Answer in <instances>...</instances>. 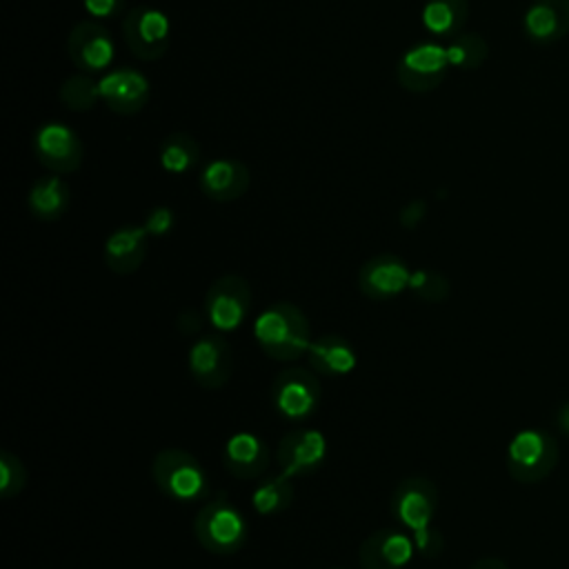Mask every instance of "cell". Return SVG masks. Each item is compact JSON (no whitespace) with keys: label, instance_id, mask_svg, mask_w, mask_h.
I'll return each mask as SVG.
<instances>
[{"label":"cell","instance_id":"1","mask_svg":"<svg viewBox=\"0 0 569 569\" xmlns=\"http://www.w3.org/2000/svg\"><path fill=\"white\" fill-rule=\"evenodd\" d=\"M253 338L260 349L278 360L293 362L311 345V325L305 311L293 302H273L253 320Z\"/></svg>","mask_w":569,"mask_h":569},{"label":"cell","instance_id":"2","mask_svg":"<svg viewBox=\"0 0 569 569\" xmlns=\"http://www.w3.org/2000/svg\"><path fill=\"white\" fill-rule=\"evenodd\" d=\"M153 485L173 502L191 505L211 493V482L204 467L184 449L169 447L153 456L151 462Z\"/></svg>","mask_w":569,"mask_h":569},{"label":"cell","instance_id":"3","mask_svg":"<svg viewBox=\"0 0 569 569\" xmlns=\"http://www.w3.org/2000/svg\"><path fill=\"white\" fill-rule=\"evenodd\" d=\"M196 542L216 556H231L240 551L249 538L244 513L227 498L204 502L193 518Z\"/></svg>","mask_w":569,"mask_h":569},{"label":"cell","instance_id":"4","mask_svg":"<svg viewBox=\"0 0 569 569\" xmlns=\"http://www.w3.org/2000/svg\"><path fill=\"white\" fill-rule=\"evenodd\" d=\"M558 442L549 431L522 429L507 445V471L520 485L545 480L558 465Z\"/></svg>","mask_w":569,"mask_h":569},{"label":"cell","instance_id":"5","mask_svg":"<svg viewBox=\"0 0 569 569\" xmlns=\"http://www.w3.org/2000/svg\"><path fill=\"white\" fill-rule=\"evenodd\" d=\"M251 311V284L238 273L216 278L204 293V316L218 331L240 329Z\"/></svg>","mask_w":569,"mask_h":569},{"label":"cell","instance_id":"6","mask_svg":"<svg viewBox=\"0 0 569 569\" xmlns=\"http://www.w3.org/2000/svg\"><path fill=\"white\" fill-rule=\"evenodd\" d=\"M322 400V387L305 367H287L271 382V402L276 411L293 422L309 420Z\"/></svg>","mask_w":569,"mask_h":569},{"label":"cell","instance_id":"7","mask_svg":"<svg viewBox=\"0 0 569 569\" xmlns=\"http://www.w3.org/2000/svg\"><path fill=\"white\" fill-rule=\"evenodd\" d=\"M122 36L136 58L153 62L162 58L169 47L171 22L164 11L151 4H138L127 11L122 20Z\"/></svg>","mask_w":569,"mask_h":569},{"label":"cell","instance_id":"8","mask_svg":"<svg viewBox=\"0 0 569 569\" xmlns=\"http://www.w3.org/2000/svg\"><path fill=\"white\" fill-rule=\"evenodd\" d=\"M389 507L402 529L411 533L429 529L438 509V487L425 476L402 478L391 493Z\"/></svg>","mask_w":569,"mask_h":569},{"label":"cell","instance_id":"9","mask_svg":"<svg viewBox=\"0 0 569 569\" xmlns=\"http://www.w3.org/2000/svg\"><path fill=\"white\" fill-rule=\"evenodd\" d=\"M447 47L438 42H420L402 53L396 78L402 89L411 93H427L447 78Z\"/></svg>","mask_w":569,"mask_h":569},{"label":"cell","instance_id":"10","mask_svg":"<svg viewBox=\"0 0 569 569\" xmlns=\"http://www.w3.org/2000/svg\"><path fill=\"white\" fill-rule=\"evenodd\" d=\"M33 153L51 173H71L80 169L84 147L78 133L64 122H42L33 133Z\"/></svg>","mask_w":569,"mask_h":569},{"label":"cell","instance_id":"11","mask_svg":"<svg viewBox=\"0 0 569 569\" xmlns=\"http://www.w3.org/2000/svg\"><path fill=\"white\" fill-rule=\"evenodd\" d=\"M187 367L198 387L216 391L233 373V353L220 333H202L187 353Z\"/></svg>","mask_w":569,"mask_h":569},{"label":"cell","instance_id":"12","mask_svg":"<svg viewBox=\"0 0 569 569\" xmlns=\"http://www.w3.org/2000/svg\"><path fill=\"white\" fill-rule=\"evenodd\" d=\"M409 264L396 253H378L362 262L358 271V289L369 300H391L411 282Z\"/></svg>","mask_w":569,"mask_h":569},{"label":"cell","instance_id":"13","mask_svg":"<svg viewBox=\"0 0 569 569\" xmlns=\"http://www.w3.org/2000/svg\"><path fill=\"white\" fill-rule=\"evenodd\" d=\"M413 538L396 527H380L369 533L358 547V562L362 569H402L413 558Z\"/></svg>","mask_w":569,"mask_h":569},{"label":"cell","instance_id":"14","mask_svg":"<svg viewBox=\"0 0 569 569\" xmlns=\"http://www.w3.org/2000/svg\"><path fill=\"white\" fill-rule=\"evenodd\" d=\"M327 458V440L318 429H296L287 433L276 449L280 473L289 478L316 473Z\"/></svg>","mask_w":569,"mask_h":569},{"label":"cell","instance_id":"15","mask_svg":"<svg viewBox=\"0 0 569 569\" xmlns=\"http://www.w3.org/2000/svg\"><path fill=\"white\" fill-rule=\"evenodd\" d=\"M67 53L80 71L98 73L111 64L116 44L107 27L96 20H82L71 29L67 38Z\"/></svg>","mask_w":569,"mask_h":569},{"label":"cell","instance_id":"16","mask_svg":"<svg viewBox=\"0 0 569 569\" xmlns=\"http://www.w3.org/2000/svg\"><path fill=\"white\" fill-rule=\"evenodd\" d=\"M149 93H151L149 80L131 67L113 69L100 78L102 102L113 113H120V116H133L142 111L147 107Z\"/></svg>","mask_w":569,"mask_h":569},{"label":"cell","instance_id":"17","mask_svg":"<svg viewBox=\"0 0 569 569\" xmlns=\"http://www.w3.org/2000/svg\"><path fill=\"white\" fill-rule=\"evenodd\" d=\"M147 249H149V233L144 224H122L107 236L102 258L111 273L131 276L142 267L147 258Z\"/></svg>","mask_w":569,"mask_h":569},{"label":"cell","instance_id":"18","mask_svg":"<svg viewBox=\"0 0 569 569\" xmlns=\"http://www.w3.org/2000/svg\"><path fill=\"white\" fill-rule=\"evenodd\" d=\"M198 184L209 200L231 202L244 196L251 184V173L249 167L236 158H218L202 167Z\"/></svg>","mask_w":569,"mask_h":569},{"label":"cell","instance_id":"19","mask_svg":"<svg viewBox=\"0 0 569 569\" xmlns=\"http://www.w3.org/2000/svg\"><path fill=\"white\" fill-rule=\"evenodd\" d=\"M269 460V445L251 431L233 433L222 449V465L238 480L260 478L267 471Z\"/></svg>","mask_w":569,"mask_h":569},{"label":"cell","instance_id":"20","mask_svg":"<svg viewBox=\"0 0 569 569\" xmlns=\"http://www.w3.org/2000/svg\"><path fill=\"white\" fill-rule=\"evenodd\" d=\"M525 36L551 44L569 36V0H533L522 18Z\"/></svg>","mask_w":569,"mask_h":569},{"label":"cell","instance_id":"21","mask_svg":"<svg viewBox=\"0 0 569 569\" xmlns=\"http://www.w3.org/2000/svg\"><path fill=\"white\" fill-rule=\"evenodd\" d=\"M307 362L311 365L313 371L320 376H347L349 371L356 369L358 356L353 345L338 333H322L316 340H311L307 349Z\"/></svg>","mask_w":569,"mask_h":569},{"label":"cell","instance_id":"22","mask_svg":"<svg viewBox=\"0 0 569 569\" xmlns=\"http://www.w3.org/2000/svg\"><path fill=\"white\" fill-rule=\"evenodd\" d=\"M69 202L71 189L58 173L38 178L27 193V207L31 216L42 222L58 220L69 209Z\"/></svg>","mask_w":569,"mask_h":569},{"label":"cell","instance_id":"23","mask_svg":"<svg viewBox=\"0 0 569 569\" xmlns=\"http://www.w3.org/2000/svg\"><path fill=\"white\" fill-rule=\"evenodd\" d=\"M469 16L467 0H427L422 7V24L436 38H453L462 31Z\"/></svg>","mask_w":569,"mask_h":569},{"label":"cell","instance_id":"24","mask_svg":"<svg viewBox=\"0 0 569 569\" xmlns=\"http://www.w3.org/2000/svg\"><path fill=\"white\" fill-rule=\"evenodd\" d=\"M293 502V482L289 476H267L251 493V507L260 516H276L291 507Z\"/></svg>","mask_w":569,"mask_h":569},{"label":"cell","instance_id":"25","mask_svg":"<svg viewBox=\"0 0 569 569\" xmlns=\"http://www.w3.org/2000/svg\"><path fill=\"white\" fill-rule=\"evenodd\" d=\"M160 164L169 173H187L191 171L200 160V147L196 138L182 131L169 133L160 142Z\"/></svg>","mask_w":569,"mask_h":569},{"label":"cell","instance_id":"26","mask_svg":"<svg viewBox=\"0 0 569 569\" xmlns=\"http://www.w3.org/2000/svg\"><path fill=\"white\" fill-rule=\"evenodd\" d=\"M489 56V44L480 33H458L449 38L447 42V58L449 67L462 69V71H473L478 69Z\"/></svg>","mask_w":569,"mask_h":569},{"label":"cell","instance_id":"27","mask_svg":"<svg viewBox=\"0 0 569 569\" xmlns=\"http://www.w3.org/2000/svg\"><path fill=\"white\" fill-rule=\"evenodd\" d=\"M60 100L71 111H89L102 100L100 98V80H96L93 73H87V71L71 73L60 84Z\"/></svg>","mask_w":569,"mask_h":569},{"label":"cell","instance_id":"28","mask_svg":"<svg viewBox=\"0 0 569 569\" xmlns=\"http://www.w3.org/2000/svg\"><path fill=\"white\" fill-rule=\"evenodd\" d=\"M29 480L24 462L9 449L0 451V498L9 500L24 491Z\"/></svg>","mask_w":569,"mask_h":569},{"label":"cell","instance_id":"29","mask_svg":"<svg viewBox=\"0 0 569 569\" xmlns=\"http://www.w3.org/2000/svg\"><path fill=\"white\" fill-rule=\"evenodd\" d=\"M409 289L413 291L416 298L425 300V302H442L449 298L451 284L447 280V276H442L440 271L433 269H416L411 273V282Z\"/></svg>","mask_w":569,"mask_h":569},{"label":"cell","instance_id":"30","mask_svg":"<svg viewBox=\"0 0 569 569\" xmlns=\"http://www.w3.org/2000/svg\"><path fill=\"white\" fill-rule=\"evenodd\" d=\"M176 224V216L169 207L158 204L144 218V229L149 236H167Z\"/></svg>","mask_w":569,"mask_h":569},{"label":"cell","instance_id":"31","mask_svg":"<svg viewBox=\"0 0 569 569\" xmlns=\"http://www.w3.org/2000/svg\"><path fill=\"white\" fill-rule=\"evenodd\" d=\"M411 538H413L416 549L422 556H427V558H433V556H438L442 551V536L436 529H431V527L411 533Z\"/></svg>","mask_w":569,"mask_h":569},{"label":"cell","instance_id":"32","mask_svg":"<svg viewBox=\"0 0 569 569\" xmlns=\"http://www.w3.org/2000/svg\"><path fill=\"white\" fill-rule=\"evenodd\" d=\"M82 7L89 16L102 20V18H116L124 9V0H82Z\"/></svg>","mask_w":569,"mask_h":569},{"label":"cell","instance_id":"33","mask_svg":"<svg viewBox=\"0 0 569 569\" xmlns=\"http://www.w3.org/2000/svg\"><path fill=\"white\" fill-rule=\"evenodd\" d=\"M425 213H427L425 202L413 200V202H409V204L402 209V213H400V222H402V227H416V224L425 218Z\"/></svg>","mask_w":569,"mask_h":569},{"label":"cell","instance_id":"34","mask_svg":"<svg viewBox=\"0 0 569 569\" xmlns=\"http://www.w3.org/2000/svg\"><path fill=\"white\" fill-rule=\"evenodd\" d=\"M556 422H558V429L569 436V400H565L556 413Z\"/></svg>","mask_w":569,"mask_h":569},{"label":"cell","instance_id":"35","mask_svg":"<svg viewBox=\"0 0 569 569\" xmlns=\"http://www.w3.org/2000/svg\"><path fill=\"white\" fill-rule=\"evenodd\" d=\"M471 569H509L507 565H505V560H500V558H480V560H476L473 565H471Z\"/></svg>","mask_w":569,"mask_h":569}]
</instances>
